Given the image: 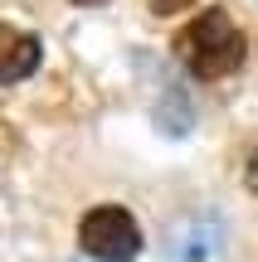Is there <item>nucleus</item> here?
<instances>
[{"label":"nucleus","instance_id":"nucleus-6","mask_svg":"<svg viewBox=\"0 0 258 262\" xmlns=\"http://www.w3.org/2000/svg\"><path fill=\"white\" fill-rule=\"evenodd\" d=\"M73 5H103V0H73Z\"/></svg>","mask_w":258,"mask_h":262},{"label":"nucleus","instance_id":"nucleus-1","mask_svg":"<svg viewBox=\"0 0 258 262\" xmlns=\"http://www.w3.org/2000/svg\"><path fill=\"white\" fill-rule=\"evenodd\" d=\"M175 54H181V63L190 68L195 78L214 83V78L239 73V63H244V34L234 29V19L224 15V10H205L190 29H181Z\"/></svg>","mask_w":258,"mask_h":262},{"label":"nucleus","instance_id":"nucleus-5","mask_svg":"<svg viewBox=\"0 0 258 262\" xmlns=\"http://www.w3.org/2000/svg\"><path fill=\"white\" fill-rule=\"evenodd\" d=\"M244 180H249V189H253V194H258V150H253V156H249V165H244Z\"/></svg>","mask_w":258,"mask_h":262},{"label":"nucleus","instance_id":"nucleus-3","mask_svg":"<svg viewBox=\"0 0 258 262\" xmlns=\"http://www.w3.org/2000/svg\"><path fill=\"white\" fill-rule=\"evenodd\" d=\"M39 39L25 34V29L15 25H0V88L5 83H19V78H29L39 68Z\"/></svg>","mask_w":258,"mask_h":262},{"label":"nucleus","instance_id":"nucleus-2","mask_svg":"<svg viewBox=\"0 0 258 262\" xmlns=\"http://www.w3.org/2000/svg\"><path fill=\"white\" fill-rule=\"evenodd\" d=\"M78 243H83V253H93L97 262H127L136 248H142V233H136V219L127 214V209L103 204V209H93V214L83 219Z\"/></svg>","mask_w":258,"mask_h":262},{"label":"nucleus","instance_id":"nucleus-4","mask_svg":"<svg viewBox=\"0 0 258 262\" xmlns=\"http://www.w3.org/2000/svg\"><path fill=\"white\" fill-rule=\"evenodd\" d=\"M185 5H190V0H151V10H156V15H181Z\"/></svg>","mask_w":258,"mask_h":262}]
</instances>
